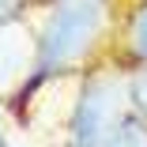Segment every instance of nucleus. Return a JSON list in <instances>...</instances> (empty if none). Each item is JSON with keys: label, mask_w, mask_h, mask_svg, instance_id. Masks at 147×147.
Here are the masks:
<instances>
[{"label": "nucleus", "mask_w": 147, "mask_h": 147, "mask_svg": "<svg viewBox=\"0 0 147 147\" xmlns=\"http://www.w3.org/2000/svg\"><path fill=\"white\" fill-rule=\"evenodd\" d=\"M34 68L0 102L15 125L26 128L34 98L53 79H72L106 61L109 30L117 19V0H42L34 4Z\"/></svg>", "instance_id": "nucleus-1"}, {"label": "nucleus", "mask_w": 147, "mask_h": 147, "mask_svg": "<svg viewBox=\"0 0 147 147\" xmlns=\"http://www.w3.org/2000/svg\"><path fill=\"white\" fill-rule=\"evenodd\" d=\"M72 83H76V98L61 125V147H102L117 117L128 109L125 72L109 64H94L72 76Z\"/></svg>", "instance_id": "nucleus-2"}, {"label": "nucleus", "mask_w": 147, "mask_h": 147, "mask_svg": "<svg viewBox=\"0 0 147 147\" xmlns=\"http://www.w3.org/2000/svg\"><path fill=\"white\" fill-rule=\"evenodd\" d=\"M102 64L125 76L147 68V0H117V19Z\"/></svg>", "instance_id": "nucleus-3"}, {"label": "nucleus", "mask_w": 147, "mask_h": 147, "mask_svg": "<svg viewBox=\"0 0 147 147\" xmlns=\"http://www.w3.org/2000/svg\"><path fill=\"white\" fill-rule=\"evenodd\" d=\"M34 68V23L30 11L0 26V102Z\"/></svg>", "instance_id": "nucleus-4"}, {"label": "nucleus", "mask_w": 147, "mask_h": 147, "mask_svg": "<svg viewBox=\"0 0 147 147\" xmlns=\"http://www.w3.org/2000/svg\"><path fill=\"white\" fill-rule=\"evenodd\" d=\"M102 147H147V117L128 106L117 117V125H113V132L106 136Z\"/></svg>", "instance_id": "nucleus-5"}, {"label": "nucleus", "mask_w": 147, "mask_h": 147, "mask_svg": "<svg viewBox=\"0 0 147 147\" xmlns=\"http://www.w3.org/2000/svg\"><path fill=\"white\" fill-rule=\"evenodd\" d=\"M125 91H128V106H132L136 113L147 117V68L125 76Z\"/></svg>", "instance_id": "nucleus-6"}, {"label": "nucleus", "mask_w": 147, "mask_h": 147, "mask_svg": "<svg viewBox=\"0 0 147 147\" xmlns=\"http://www.w3.org/2000/svg\"><path fill=\"white\" fill-rule=\"evenodd\" d=\"M30 8H34V0H0V26L19 19V15H26Z\"/></svg>", "instance_id": "nucleus-7"}, {"label": "nucleus", "mask_w": 147, "mask_h": 147, "mask_svg": "<svg viewBox=\"0 0 147 147\" xmlns=\"http://www.w3.org/2000/svg\"><path fill=\"white\" fill-rule=\"evenodd\" d=\"M0 147H8V132H4V117H0Z\"/></svg>", "instance_id": "nucleus-8"}, {"label": "nucleus", "mask_w": 147, "mask_h": 147, "mask_svg": "<svg viewBox=\"0 0 147 147\" xmlns=\"http://www.w3.org/2000/svg\"><path fill=\"white\" fill-rule=\"evenodd\" d=\"M34 4H42V0H34Z\"/></svg>", "instance_id": "nucleus-9"}]
</instances>
